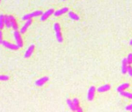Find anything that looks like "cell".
<instances>
[{
    "mask_svg": "<svg viewBox=\"0 0 132 112\" xmlns=\"http://www.w3.org/2000/svg\"><path fill=\"white\" fill-rule=\"evenodd\" d=\"M5 24L7 28L12 27L14 30H18V24H17L16 20L13 16H5Z\"/></svg>",
    "mask_w": 132,
    "mask_h": 112,
    "instance_id": "cell-1",
    "label": "cell"
},
{
    "mask_svg": "<svg viewBox=\"0 0 132 112\" xmlns=\"http://www.w3.org/2000/svg\"><path fill=\"white\" fill-rule=\"evenodd\" d=\"M5 26H6V24H5V16L1 14V15H0V30H2Z\"/></svg>",
    "mask_w": 132,
    "mask_h": 112,
    "instance_id": "cell-17",
    "label": "cell"
},
{
    "mask_svg": "<svg viewBox=\"0 0 132 112\" xmlns=\"http://www.w3.org/2000/svg\"><path fill=\"white\" fill-rule=\"evenodd\" d=\"M127 73L130 76H132V67L131 65H128L127 66Z\"/></svg>",
    "mask_w": 132,
    "mask_h": 112,
    "instance_id": "cell-22",
    "label": "cell"
},
{
    "mask_svg": "<svg viewBox=\"0 0 132 112\" xmlns=\"http://www.w3.org/2000/svg\"><path fill=\"white\" fill-rule=\"evenodd\" d=\"M9 76L0 75V80H2V81H7V80H9Z\"/></svg>",
    "mask_w": 132,
    "mask_h": 112,
    "instance_id": "cell-19",
    "label": "cell"
},
{
    "mask_svg": "<svg viewBox=\"0 0 132 112\" xmlns=\"http://www.w3.org/2000/svg\"><path fill=\"white\" fill-rule=\"evenodd\" d=\"M48 80H49V78H48L47 76L42 77V78H40V79L37 80V81L35 82V85L37 86H42L47 82H48Z\"/></svg>",
    "mask_w": 132,
    "mask_h": 112,
    "instance_id": "cell-9",
    "label": "cell"
},
{
    "mask_svg": "<svg viewBox=\"0 0 132 112\" xmlns=\"http://www.w3.org/2000/svg\"><path fill=\"white\" fill-rule=\"evenodd\" d=\"M44 13V12L42 11V10H36V11H34L33 13H28L26 14V15L23 16L22 20H28L30 19H32L33 17H37V16H42V14Z\"/></svg>",
    "mask_w": 132,
    "mask_h": 112,
    "instance_id": "cell-3",
    "label": "cell"
},
{
    "mask_svg": "<svg viewBox=\"0 0 132 112\" xmlns=\"http://www.w3.org/2000/svg\"><path fill=\"white\" fill-rule=\"evenodd\" d=\"M34 49H35V46H34L33 44H31L30 46L27 48V50L26 51V53H25V55H24V57H25L26 58H30V56L32 55V54L33 53Z\"/></svg>",
    "mask_w": 132,
    "mask_h": 112,
    "instance_id": "cell-11",
    "label": "cell"
},
{
    "mask_svg": "<svg viewBox=\"0 0 132 112\" xmlns=\"http://www.w3.org/2000/svg\"><path fill=\"white\" fill-rule=\"evenodd\" d=\"M130 45H131H131H132V39H131V41H130V44H129Z\"/></svg>",
    "mask_w": 132,
    "mask_h": 112,
    "instance_id": "cell-25",
    "label": "cell"
},
{
    "mask_svg": "<svg viewBox=\"0 0 132 112\" xmlns=\"http://www.w3.org/2000/svg\"><path fill=\"white\" fill-rule=\"evenodd\" d=\"M0 2H1V0H0Z\"/></svg>",
    "mask_w": 132,
    "mask_h": 112,
    "instance_id": "cell-28",
    "label": "cell"
},
{
    "mask_svg": "<svg viewBox=\"0 0 132 112\" xmlns=\"http://www.w3.org/2000/svg\"><path fill=\"white\" fill-rule=\"evenodd\" d=\"M131 112H132V110H131Z\"/></svg>",
    "mask_w": 132,
    "mask_h": 112,
    "instance_id": "cell-26",
    "label": "cell"
},
{
    "mask_svg": "<svg viewBox=\"0 0 132 112\" xmlns=\"http://www.w3.org/2000/svg\"><path fill=\"white\" fill-rule=\"evenodd\" d=\"M67 104L68 105V107L72 111H75V105L73 104V101H72V100L70 99H67Z\"/></svg>",
    "mask_w": 132,
    "mask_h": 112,
    "instance_id": "cell-18",
    "label": "cell"
},
{
    "mask_svg": "<svg viewBox=\"0 0 132 112\" xmlns=\"http://www.w3.org/2000/svg\"><path fill=\"white\" fill-rule=\"evenodd\" d=\"M126 110L127 111H131L132 110V104L127 105V106H126Z\"/></svg>",
    "mask_w": 132,
    "mask_h": 112,
    "instance_id": "cell-24",
    "label": "cell"
},
{
    "mask_svg": "<svg viewBox=\"0 0 132 112\" xmlns=\"http://www.w3.org/2000/svg\"><path fill=\"white\" fill-rule=\"evenodd\" d=\"M95 93H96V87L94 86H91L89 87V89L88 90V93H87L88 100L92 101L93 99H94Z\"/></svg>",
    "mask_w": 132,
    "mask_h": 112,
    "instance_id": "cell-5",
    "label": "cell"
},
{
    "mask_svg": "<svg viewBox=\"0 0 132 112\" xmlns=\"http://www.w3.org/2000/svg\"><path fill=\"white\" fill-rule=\"evenodd\" d=\"M68 11H69V10H68V7H64V8H62L61 9H58V10H57V11H55L53 15L54 16H60L63 15V14H65V13H68Z\"/></svg>",
    "mask_w": 132,
    "mask_h": 112,
    "instance_id": "cell-10",
    "label": "cell"
},
{
    "mask_svg": "<svg viewBox=\"0 0 132 112\" xmlns=\"http://www.w3.org/2000/svg\"><path fill=\"white\" fill-rule=\"evenodd\" d=\"M120 96L122 97H124L126 98H128V99H131L132 100V93H130V92H127V91L125 90H123V91H120L119 92Z\"/></svg>",
    "mask_w": 132,
    "mask_h": 112,
    "instance_id": "cell-16",
    "label": "cell"
},
{
    "mask_svg": "<svg viewBox=\"0 0 132 112\" xmlns=\"http://www.w3.org/2000/svg\"><path fill=\"white\" fill-rule=\"evenodd\" d=\"M63 1H65V0H63Z\"/></svg>",
    "mask_w": 132,
    "mask_h": 112,
    "instance_id": "cell-27",
    "label": "cell"
},
{
    "mask_svg": "<svg viewBox=\"0 0 132 112\" xmlns=\"http://www.w3.org/2000/svg\"><path fill=\"white\" fill-rule=\"evenodd\" d=\"M72 101H73V104L75 107V111H80V112L82 111V109L80 107V103H79L78 98H74Z\"/></svg>",
    "mask_w": 132,
    "mask_h": 112,
    "instance_id": "cell-13",
    "label": "cell"
},
{
    "mask_svg": "<svg viewBox=\"0 0 132 112\" xmlns=\"http://www.w3.org/2000/svg\"><path fill=\"white\" fill-rule=\"evenodd\" d=\"M2 42H3V35L2 30H0V44H2Z\"/></svg>",
    "mask_w": 132,
    "mask_h": 112,
    "instance_id": "cell-23",
    "label": "cell"
},
{
    "mask_svg": "<svg viewBox=\"0 0 132 112\" xmlns=\"http://www.w3.org/2000/svg\"><path fill=\"white\" fill-rule=\"evenodd\" d=\"M13 35H14V38H15V41L16 42V44L18 45L20 48H23V41L22 37H21V33H20V31H18V30H15Z\"/></svg>",
    "mask_w": 132,
    "mask_h": 112,
    "instance_id": "cell-4",
    "label": "cell"
},
{
    "mask_svg": "<svg viewBox=\"0 0 132 112\" xmlns=\"http://www.w3.org/2000/svg\"><path fill=\"white\" fill-rule=\"evenodd\" d=\"M54 30L55 32V36H56L57 41L59 43H61L63 42V37H62V34H61V28L60 23H55L54 24Z\"/></svg>",
    "mask_w": 132,
    "mask_h": 112,
    "instance_id": "cell-2",
    "label": "cell"
},
{
    "mask_svg": "<svg viewBox=\"0 0 132 112\" xmlns=\"http://www.w3.org/2000/svg\"><path fill=\"white\" fill-rule=\"evenodd\" d=\"M110 88H111L110 85H109V84H105V85H103L101 86H99V88H97V91H98L99 93H104L110 90Z\"/></svg>",
    "mask_w": 132,
    "mask_h": 112,
    "instance_id": "cell-12",
    "label": "cell"
},
{
    "mask_svg": "<svg viewBox=\"0 0 132 112\" xmlns=\"http://www.w3.org/2000/svg\"><path fill=\"white\" fill-rule=\"evenodd\" d=\"M127 58V61H128V64L131 65L132 64V53H130L129 55H128Z\"/></svg>",
    "mask_w": 132,
    "mask_h": 112,
    "instance_id": "cell-21",
    "label": "cell"
},
{
    "mask_svg": "<svg viewBox=\"0 0 132 112\" xmlns=\"http://www.w3.org/2000/svg\"><path fill=\"white\" fill-rule=\"evenodd\" d=\"M54 13V9H47V11H45V12L42 14V16H41V17H40V20H41V21L46 20L47 18H49V17H50L51 15H53Z\"/></svg>",
    "mask_w": 132,
    "mask_h": 112,
    "instance_id": "cell-7",
    "label": "cell"
},
{
    "mask_svg": "<svg viewBox=\"0 0 132 112\" xmlns=\"http://www.w3.org/2000/svg\"><path fill=\"white\" fill-rule=\"evenodd\" d=\"M127 65H122V69H121V72L123 74H126L127 73Z\"/></svg>",
    "mask_w": 132,
    "mask_h": 112,
    "instance_id": "cell-20",
    "label": "cell"
},
{
    "mask_svg": "<svg viewBox=\"0 0 132 112\" xmlns=\"http://www.w3.org/2000/svg\"><path fill=\"white\" fill-rule=\"evenodd\" d=\"M129 87H130V84L128 83H125L120 84V85L117 87V92H120V91H123V90L128 89Z\"/></svg>",
    "mask_w": 132,
    "mask_h": 112,
    "instance_id": "cell-14",
    "label": "cell"
},
{
    "mask_svg": "<svg viewBox=\"0 0 132 112\" xmlns=\"http://www.w3.org/2000/svg\"><path fill=\"white\" fill-rule=\"evenodd\" d=\"M32 24V19H30L28 20H26V23H24V25L22 27V28L20 29V32L21 33V34H25L26 32V30L27 29L29 28V27Z\"/></svg>",
    "mask_w": 132,
    "mask_h": 112,
    "instance_id": "cell-8",
    "label": "cell"
},
{
    "mask_svg": "<svg viewBox=\"0 0 132 112\" xmlns=\"http://www.w3.org/2000/svg\"><path fill=\"white\" fill-rule=\"evenodd\" d=\"M68 15L69 16V18H71L72 20H73L78 21V20H80V17L79 16V15H77V14H76L75 13L72 12V11H68Z\"/></svg>",
    "mask_w": 132,
    "mask_h": 112,
    "instance_id": "cell-15",
    "label": "cell"
},
{
    "mask_svg": "<svg viewBox=\"0 0 132 112\" xmlns=\"http://www.w3.org/2000/svg\"><path fill=\"white\" fill-rule=\"evenodd\" d=\"M2 45L4 46L5 48H7L9 49H11V50H18L19 48H20L17 44H13V43H10L9 41H3L2 42Z\"/></svg>",
    "mask_w": 132,
    "mask_h": 112,
    "instance_id": "cell-6",
    "label": "cell"
}]
</instances>
